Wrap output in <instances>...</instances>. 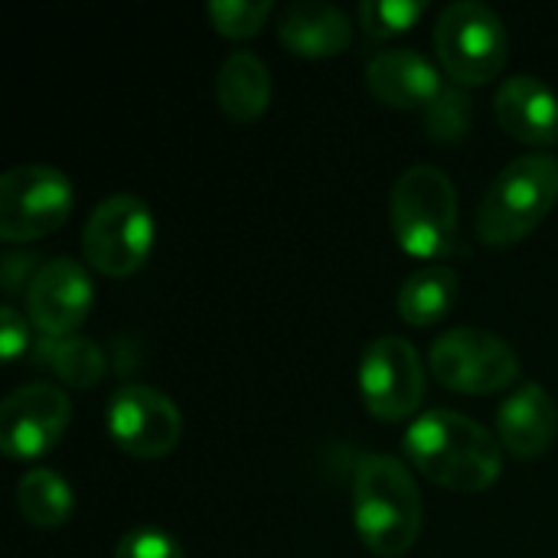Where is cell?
I'll use <instances>...</instances> for the list:
<instances>
[{"instance_id":"2e32d148","label":"cell","mask_w":558,"mask_h":558,"mask_svg":"<svg viewBox=\"0 0 558 558\" xmlns=\"http://www.w3.org/2000/svg\"><path fill=\"white\" fill-rule=\"evenodd\" d=\"M278 39L301 59H330L340 56L353 39L350 16L324 0L291 3L278 20Z\"/></svg>"},{"instance_id":"7a4b0ae2","label":"cell","mask_w":558,"mask_h":558,"mask_svg":"<svg viewBox=\"0 0 558 558\" xmlns=\"http://www.w3.org/2000/svg\"><path fill=\"white\" fill-rule=\"evenodd\" d=\"M353 520L363 546L379 558L405 556L422 533V497L396 458L363 454L353 474Z\"/></svg>"},{"instance_id":"8fae6325","label":"cell","mask_w":558,"mask_h":558,"mask_svg":"<svg viewBox=\"0 0 558 558\" xmlns=\"http://www.w3.org/2000/svg\"><path fill=\"white\" fill-rule=\"evenodd\" d=\"M72 402L59 386L29 383L13 389L0 405V448L13 461L49 454L65 435Z\"/></svg>"},{"instance_id":"9c48e42d","label":"cell","mask_w":558,"mask_h":558,"mask_svg":"<svg viewBox=\"0 0 558 558\" xmlns=\"http://www.w3.org/2000/svg\"><path fill=\"white\" fill-rule=\"evenodd\" d=\"M360 396L379 422H402L425 399V366L405 337H379L360 360Z\"/></svg>"},{"instance_id":"6da1fadb","label":"cell","mask_w":558,"mask_h":558,"mask_svg":"<svg viewBox=\"0 0 558 558\" xmlns=\"http://www.w3.org/2000/svg\"><path fill=\"white\" fill-rule=\"evenodd\" d=\"M405 454L432 484L454 494H481L504 471L497 438L451 409L418 415L405 432Z\"/></svg>"},{"instance_id":"d6986e66","label":"cell","mask_w":558,"mask_h":558,"mask_svg":"<svg viewBox=\"0 0 558 558\" xmlns=\"http://www.w3.org/2000/svg\"><path fill=\"white\" fill-rule=\"evenodd\" d=\"M72 487L49 468L26 471L16 481V510L36 530H59L72 517Z\"/></svg>"},{"instance_id":"7402d4cb","label":"cell","mask_w":558,"mask_h":558,"mask_svg":"<svg viewBox=\"0 0 558 558\" xmlns=\"http://www.w3.org/2000/svg\"><path fill=\"white\" fill-rule=\"evenodd\" d=\"M275 13L271 0H213L206 16L226 39H252Z\"/></svg>"},{"instance_id":"ac0fdd59","label":"cell","mask_w":558,"mask_h":558,"mask_svg":"<svg viewBox=\"0 0 558 558\" xmlns=\"http://www.w3.org/2000/svg\"><path fill=\"white\" fill-rule=\"evenodd\" d=\"M458 294H461V278L451 265L438 262L418 268L399 288V317L409 327H435L451 314Z\"/></svg>"},{"instance_id":"ffe728a7","label":"cell","mask_w":558,"mask_h":558,"mask_svg":"<svg viewBox=\"0 0 558 558\" xmlns=\"http://www.w3.org/2000/svg\"><path fill=\"white\" fill-rule=\"evenodd\" d=\"M39 360L65 383L75 389H92L101 383L105 376V353L95 340L88 337H62V340H46L43 337V350Z\"/></svg>"},{"instance_id":"8992f818","label":"cell","mask_w":558,"mask_h":558,"mask_svg":"<svg viewBox=\"0 0 558 558\" xmlns=\"http://www.w3.org/2000/svg\"><path fill=\"white\" fill-rule=\"evenodd\" d=\"M428 363L435 379L461 396H494L520 379L517 350L504 337L477 327H454L441 333Z\"/></svg>"},{"instance_id":"7c38bea8","label":"cell","mask_w":558,"mask_h":558,"mask_svg":"<svg viewBox=\"0 0 558 558\" xmlns=\"http://www.w3.org/2000/svg\"><path fill=\"white\" fill-rule=\"evenodd\" d=\"M92 301L95 291L88 271L72 258H52L26 288V317L46 340H62L85 324Z\"/></svg>"},{"instance_id":"3957f363","label":"cell","mask_w":558,"mask_h":558,"mask_svg":"<svg viewBox=\"0 0 558 558\" xmlns=\"http://www.w3.org/2000/svg\"><path fill=\"white\" fill-rule=\"evenodd\" d=\"M558 157L526 154L507 163L497 180L487 186L477 209V235L487 245H517L523 242L556 206Z\"/></svg>"},{"instance_id":"e0dca14e","label":"cell","mask_w":558,"mask_h":558,"mask_svg":"<svg viewBox=\"0 0 558 558\" xmlns=\"http://www.w3.org/2000/svg\"><path fill=\"white\" fill-rule=\"evenodd\" d=\"M216 98L226 118L239 124L258 121L271 101V75L262 56H255L252 49L232 52L216 72Z\"/></svg>"},{"instance_id":"52a82bcc","label":"cell","mask_w":558,"mask_h":558,"mask_svg":"<svg viewBox=\"0 0 558 558\" xmlns=\"http://www.w3.org/2000/svg\"><path fill=\"white\" fill-rule=\"evenodd\" d=\"M75 203V190L65 173L23 163L0 180V239L3 242H36L56 232Z\"/></svg>"},{"instance_id":"44dd1931","label":"cell","mask_w":558,"mask_h":558,"mask_svg":"<svg viewBox=\"0 0 558 558\" xmlns=\"http://www.w3.org/2000/svg\"><path fill=\"white\" fill-rule=\"evenodd\" d=\"M471 121H474V105L458 85H445L441 95L425 108V128L432 141H441V144L461 141L471 131Z\"/></svg>"},{"instance_id":"5b68a950","label":"cell","mask_w":558,"mask_h":558,"mask_svg":"<svg viewBox=\"0 0 558 558\" xmlns=\"http://www.w3.org/2000/svg\"><path fill=\"white\" fill-rule=\"evenodd\" d=\"M435 49L458 85H487L504 72L510 39L497 10L477 0H458L438 16Z\"/></svg>"},{"instance_id":"d4e9b609","label":"cell","mask_w":558,"mask_h":558,"mask_svg":"<svg viewBox=\"0 0 558 558\" xmlns=\"http://www.w3.org/2000/svg\"><path fill=\"white\" fill-rule=\"evenodd\" d=\"M26 347H29L26 317L16 307L3 304V311H0V353H3V360L13 363L20 353H26Z\"/></svg>"},{"instance_id":"603a6c76","label":"cell","mask_w":558,"mask_h":558,"mask_svg":"<svg viewBox=\"0 0 558 558\" xmlns=\"http://www.w3.org/2000/svg\"><path fill=\"white\" fill-rule=\"evenodd\" d=\"M425 13L422 0H366L360 3V26L369 39H389L412 29Z\"/></svg>"},{"instance_id":"277c9868","label":"cell","mask_w":558,"mask_h":558,"mask_svg":"<svg viewBox=\"0 0 558 558\" xmlns=\"http://www.w3.org/2000/svg\"><path fill=\"white\" fill-rule=\"evenodd\" d=\"M458 193L445 170L415 163L389 196V222L396 242L415 258H445L458 242Z\"/></svg>"},{"instance_id":"ba28073f","label":"cell","mask_w":558,"mask_h":558,"mask_svg":"<svg viewBox=\"0 0 558 558\" xmlns=\"http://www.w3.org/2000/svg\"><path fill=\"white\" fill-rule=\"evenodd\" d=\"M150 248L154 216L144 199L118 193L92 209L82 232V255L95 271L108 278H128L147 262Z\"/></svg>"},{"instance_id":"cb8c5ba5","label":"cell","mask_w":558,"mask_h":558,"mask_svg":"<svg viewBox=\"0 0 558 558\" xmlns=\"http://www.w3.org/2000/svg\"><path fill=\"white\" fill-rule=\"evenodd\" d=\"M114 558H186V553L170 533L154 526H137L121 536Z\"/></svg>"},{"instance_id":"9a60e30c","label":"cell","mask_w":558,"mask_h":558,"mask_svg":"<svg viewBox=\"0 0 558 558\" xmlns=\"http://www.w3.org/2000/svg\"><path fill=\"white\" fill-rule=\"evenodd\" d=\"M558 432L556 399L539 383H523L497 415L500 445L517 458H539L549 451Z\"/></svg>"},{"instance_id":"5bb4252c","label":"cell","mask_w":558,"mask_h":558,"mask_svg":"<svg viewBox=\"0 0 558 558\" xmlns=\"http://www.w3.org/2000/svg\"><path fill=\"white\" fill-rule=\"evenodd\" d=\"M366 88L389 108L399 111H425L445 88L441 72L412 49H389L376 52L366 62Z\"/></svg>"},{"instance_id":"484cf974","label":"cell","mask_w":558,"mask_h":558,"mask_svg":"<svg viewBox=\"0 0 558 558\" xmlns=\"http://www.w3.org/2000/svg\"><path fill=\"white\" fill-rule=\"evenodd\" d=\"M36 255H26V252H7L3 258H0V281H3V294L7 298H13V294H20L23 288H29L33 284V278H36Z\"/></svg>"},{"instance_id":"4fadbf2b","label":"cell","mask_w":558,"mask_h":558,"mask_svg":"<svg viewBox=\"0 0 558 558\" xmlns=\"http://www.w3.org/2000/svg\"><path fill=\"white\" fill-rule=\"evenodd\" d=\"M494 118L513 141L533 147H553L558 141L556 92L530 72L504 78L494 95Z\"/></svg>"},{"instance_id":"30bf717a","label":"cell","mask_w":558,"mask_h":558,"mask_svg":"<svg viewBox=\"0 0 558 558\" xmlns=\"http://www.w3.org/2000/svg\"><path fill=\"white\" fill-rule=\"evenodd\" d=\"M111 441L141 461L167 458L183 438V415L170 396L150 386H121L108 402Z\"/></svg>"}]
</instances>
